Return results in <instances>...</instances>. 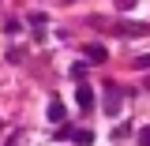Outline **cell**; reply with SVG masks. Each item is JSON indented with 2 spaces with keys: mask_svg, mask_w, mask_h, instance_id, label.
I'll return each mask as SVG.
<instances>
[{
  "mask_svg": "<svg viewBox=\"0 0 150 146\" xmlns=\"http://www.w3.org/2000/svg\"><path fill=\"white\" fill-rule=\"evenodd\" d=\"M112 34H120V37H146V34H150V23H131V19H120V23H112Z\"/></svg>",
  "mask_w": 150,
  "mask_h": 146,
  "instance_id": "1",
  "label": "cell"
},
{
  "mask_svg": "<svg viewBox=\"0 0 150 146\" xmlns=\"http://www.w3.org/2000/svg\"><path fill=\"white\" fill-rule=\"evenodd\" d=\"M120 97H124V94H120V86H116V83H109V86H105V105H101V109L109 112V116H116V112H120Z\"/></svg>",
  "mask_w": 150,
  "mask_h": 146,
  "instance_id": "2",
  "label": "cell"
},
{
  "mask_svg": "<svg viewBox=\"0 0 150 146\" xmlns=\"http://www.w3.org/2000/svg\"><path fill=\"white\" fill-rule=\"evenodd\" d=\"M45 116H49V124H64V120H68V105H64L60 97H53L49 109H45Z\"/></svg>",
  "mask_w": 150,
  "mask_h": 146,
  "instance_id": "3",
  "label": "cell"
},
{
  "mask_svg": "<svg viewBox=\"0 0 150 146\" xmlns=\"http://www.w3.org/2000/svg\"><path fill=\"white\" fill-rule=\"evenodd\" d=\"M75 101H79V109H86V112H90L98 97H94V90L86 86V83H79V90H75Z\"/></svg>",
  "mask_w": 150,
  "mask_h": 146,
  "instance_id": "4",
  "label": "cell"
},
{
  "mask_svg": "<svg viewBox=\"0 0 150 146\" xmlns=\"http://www.w3.org/2000/svg\"><path fill=\"white\" fill-rule=\"evenodd\" d=\"M105 49H101V45H86V53H83V60H86V64H105Z\"/></svg>",
  "mask_w": 150,
  "mask_h": 146,
  "instance_id": "5",
  "label": "cell"
},
{
  "mask_svg": "<svg viewBox=\"0 0 150 146\" xmlns=\"http://www.w3.org/2000/svg\"><path fill=\"white\" fill-rule=\"evenodd\" d=\"M71 139H75L79 146H90V142H94V131H90V128H75V135H71Z\"/></svg>",
  "mask_w": 150,
  "mask_h": 146,
  "instance_id": "6",
  "label": "cell"
},
{
  "mask_svg": "<svg viewBox=\"0 0 150 146\" xmlns=\"http://www.w3.org/2000/svg\"><path fill=\"white\" fill-rule=\"evenodd\" d=\"M139 146H150V124H146V128H139Z\"/></svg>",
  "mask_w": 150,
  "mask_h": 146,
  "instance_id": "7",
  "label": "cell"
},
{
  "mask_svg": "<svg viewBox=\"0 0 150 146\" xmlns=\"http://www.w3.org/2000/svg\"><path fill=\"white\" fill-rule=\"evenodd\" d=\"M135 68H150V56H135Z\"/></svg>",
  "mask_w": 150,
  "mask_h": 146,
  "instance_id": "8",
  "label": "cell"
},
{
  "mask_svg": "<svg viewBox=\"0 0 150 146\" xmlns=\"http://www.w3.org/2000/svg\"><path fill=\"white\" fill-rule=\"evenodd\" d=\"M64 4H71V0H64Z\"/></svg>",
  "mask_w": 150,
  "mask_h": 146,
  "instance_id": "9",
  "label": "cell"
}]
</instances>
